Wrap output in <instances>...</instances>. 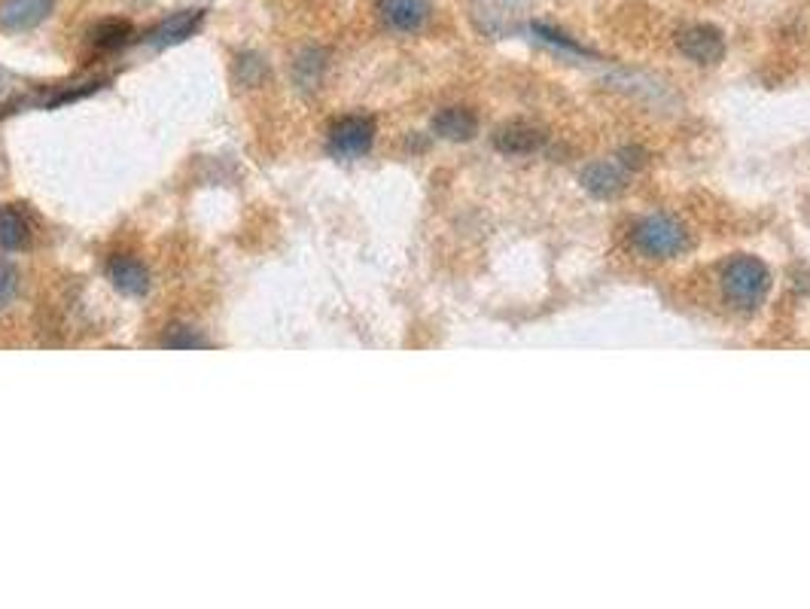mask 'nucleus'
Segmentation results:
<instances>
[{"label": "nucleus", "instance_id": "nucleus-4", "mask_svg": "<svg viewBox=\"0 0 810 609\" xmlns=\"http://www.w3.org/2000/svg\"><path fill=\"white\" fill-rule=\"evenodd\" d=\"M676 46L685 58H692L697 64H716L725 55V38H722L720 28L713 25H692L680 31Z\"/></svg>", "mask_w": 810, "mask_h": 609}, {"label": "nucleus", "instance_id": "nucleus-8", "mask_svg": "<svg viewBox=\"0 0 810 609\" xmlns=\"http://www.w3.org/2000/svg\"><path fill=\"white\" fill-rule=\"evenodd\" d=\"M52 10V0H3L0 3V25L10 31H28L40 25Z\"/></svg>", "mask_w": 810, "mask_h": 609}, {"label": "nucleus", "instance_id": "nucleus-2", "mask_svg": "<svg viewBox=\"0 0 810 609\" xmlns=\"http://www.w3.org/2000/svg\"><path fill=\"white\" fill-rule=\"evenodd\" d=\"M633 244L649 259H671V256L683 254L689 235L671 216H649L633 228Z\"/></svg>", "mask_w": 810, "mask_h": 609}, {"label": "nucleus", "instance_id": "nucleus-9", "mask_svg": "<svg viewBox=\"0 0 810 609\" xmlns=\"http://www.w3.org/2000/svg\"><path fill=\"white\" fill-rule=\"evenodd\" d=\"M204 22V10H180V13L168 15L166 22L159 28L150 31V43L152 46H174V43H183L186 38H192L199 25Z\"/></svg>", "mask_w": 810, "mask_h": 609}, {"label": "nucleus", "instance_id": "nucleus-13", "mask_svg": "<svg viewBox=\"0 0 810 609\" xmlns=\"http://www.w3.org/2000/svg\"><path fill=\"white\" fill-rule=\"evenodd\" d=\"M583 183H585V190L595 192V195H600V199H607V195H616V192L625 186V180H621L619 168L607 165V162L585 168Z\"/></svg>", "mask_w": 810, "mask_h": 609}, {"label": "nucleus", "instance_id": "nucleus-10", "mask_svg": "<svg viewBox=\"0 0 810 609\" xmlns=\"http://www.w3.org/2000/svg\"><path fill=\"white\" fill-rule=\"evenodd\" d=\"M497 150L509 152V156H524V152H533L540 143H543V135L536 128L524 126V122H509L497 131Z\"/></svg>", "mask_w": 810, "mask_h": 609}, {"label": "nucleus", "instance_id": "nucleus-15", "mask_svg": "<svg viewBox=\"0 0 810 609\" xmlns=\"http://www.w3.org/2000/svg\"><path fill=\"white\" fill-rule=\"evenodd\" d=\"M15 290H19V275L13 266H0V308L13 302Z\"/></svg>", "mask_w": 810, "mask_h": 609}, {"label": "nucleus", "instance_id": "nucleus-7", "mask_svg": "<svg viewBox=\"0 0 810 609\" xmlns=\"http://www.w3.org/2000/svg\"><path fill=\"white\" fill-rule=\"evenodd\" d=\"M107 278L116 290L126 292V296H143L150 287V271L135 256H114L107 263Z\"/></svg>", "mask_w": 810, "mask_h": 609}, {"label": "nucleus", "instance_id": "nucleus-12", "mask_svg": "<svg viewBox=\"0 0 810 609\" xmlns=\"http://www.w3.org/2000/svg\"><path fill=\"white\" fill-rule=\"evenodd\" d=\"M476 128H479L476 116L463 107H448L433 119V131L445 140H469L476 135Z\"/></svg>", "mask_w": 810, "mask_h": 609}, {"label": "nucleus", "instance_id": "nucleus-14", "mask_svg": "<svg viewBox=\"0 0 810 609\" xmlns=\"http://www.w3.org/2000/svg\"><path fill=\"white\" fill-rule=\"evenodd\" d=\"M166 348H178V351H192V348H207V339L199 335L192 327H171L162 339Z\"/></svg>", "mask_w": 810, "mask_h": 609}, {"label": "nucleus", "instance_id": "nucleus-1", "mask_svg": "<svg viewBox=\"0 0 810 609\" xmlns=\"http://www.w3.org/2000/svg\"><path fill=\"white\" fill-rule=\"evenodd\" d=\"M771 287V275L753 256H740L722 271V292L737 308H756Z\"/></svg>", "mask_w": 810, "mask_h": 609}, {"label": "nucleus", "instance_id": "nucleus-3", "mask_svg": "<svg viewBox=\"0 0 810 609\" xmlns=\"http://www.w3.org/2000/svg\"><path fill=\"white\" fill-rule=\"evenodd\" d=\"M375 122L369 116H344L330 128V150L342 159H356L372 147Z\"/></svg>", "mask_w": 810, "mask_h": 609}, {"label": "nucleus", "instance_id": "nucleus-6", "mask_svg": "<svg viewBox=\"0 0 810 609\" xmlns=\"http://www.w3.org/2000/svg\"><path fill=\"white\" fill-rule=\"evenodd\" d=\"M379 15L393 31H418L430 19L427 0H379Z\"/></svg>", "mask_w": 810, "mask_h": 609}, {"label": "nucleus", "instance_id": "nucleus-11", "mask_svg": "<svg viewBox=\"0 0 810 609\" xmlns=\"http://www.w3.org/2000/svg\"><path fill=\"white\" fill-rule=\"evenodd\" d=\"M131 40H135V28L126 19H104L92 28V46L98 52L126 50Z\"/></svg>", "mask_w": 810, "mask_h": 609}, {"label": "nucleus", "instance_id": "nucleus-5", "mask_svg": "<svg viewBox=\"0 0 810 609\" xmlns=\"http://www.w3.org/2000/svg\"><path fill=\"white\" fill-rule=\"evenodd\" d=\"M34 242V223L22 204H0V247L25 250Z\"/></svg>", "mask_w": 810, "mask_h": 609}]
</instances>
